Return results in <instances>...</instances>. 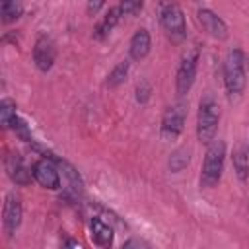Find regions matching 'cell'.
Here are the masks:
<instances>
[{
	"mask_svg": "<svg viewBox=\"0 0 249 249\" xmlns=\"http://www.w3.org/2000/svg\"><path fill=\"white\" fill-rule=\"evenodd\" d=\"M222 74H224V88L230 99H235L243 93L245 84H247V54L239 47H231L222 64Z\"/></svg>",
	"mask_w": 249,
	"mask_h": 249,
	"instance_id": "6da1fadb",
	"label": "cell"
},
{
	"mask_svg": "<svg viewBox=\"0 0 249 249\" xmlns=\"http://www.w3.org/2000/svg\"><path fill=\"white\" fill-rule=\"evenodd\" d=\"M220 103L212 93H206L198 103V115H196V138L202 144H210L216 138L218 124H220Z\"/></svg>",
	"mask_w": 249,
	"mask_h": 249,
	"instance_id": "7a4b0ae2",
	"label": "cell"
},
{
	"mask_svg": "<svg viewBox=\"0 0 249 249\" xmlns=\"http://www.w3.org/2000/svg\"><path fill=\"white\" fill-rule=\"evenodd\" d=\"M226 161V142L220 138H214L210 144H206V154L200 169V187L202 189H214L224 171Z\"/></svg>",
	"mask_w": 249,
	"mask_h": 249,
	"instance_id": "3957f363",
	"label": "cell"
},
{
	"mask_svg": "<svg viewBox=\"0 0 249 249\" xmlns=\"http://www.w3.org/2000/svg\"><path fill=\"white\" fill-rule=\"evenodd\" d=\"M158 19L165 31V35L173 43H181L187 39V21L183 8L175 0H160L158 2Z\"/></svg>",
	"mask_w": 249,
	"mask_h": 249,
	"instance_id": "277c9868",
	"label": "cell"
},
{
	"mask_svg": "<svg viewBox=\"0 0 249 249\" xmlns=\"http://www.w3.org/2000/svg\"><path fill=\"white\" fill-rule=\"evenodd\" d=\"M198 60H200L198 47H193L183 54V58L177 66V72H175V93H177L179 99H183L191 91V88L195 84V78H196Z\"/></svg>",
	"mask_w": 249,
	"mask_h": 249,
	"instance_id": "5b68a950",
	"label": "cell"
},
{
	"mask_svg": "<svg viewBox=\"0 0 249 249\" xmlns=\"http://www.w3.org/2000/svg\"><path fill=\"white\" fill-rule=\"evenodd\" d=\"M187 113H189V103L185 99H179L175 103H171L163 117H161V124H160V136L161 140H175L179 138V134L185 128V121H187Z\"/></svg>",
	"mask_w": 249,
	"mask_h": 249,
	"instance_id": "8992f818",
	"label": "cell"
},
{
	"mask_svg": "<svg viewBox=\"0 0 249 249\" xmlns=\"http://www.w3.org/2000/svg\"><path fill=\"white\" fill-rule=\"evenodd\" d=\"M31 173H33V179L43 187V189H49V191H58L60 185H62V179H60V165L56 163L54 156L53 154H47L45 152V158L37 160L31 167Z\"/></svg>",
	"mask_w": 249,
	"mask_h": 249,
	"instance_id": "52a82bcc",
	"label": "cell"
},
{
	"mask_svg": "<svg viewBox=\"0 0 249 249\" xmlns=\"http://www.w3.org/2000/svg\"><path fill=\"white\" fill-rule=\"evenodd\" d=\"M23 218V206L21 198L16 193H8L4 196V208H2V228L6 237H14Z\"/></svg>",
	"mask_w": 249,
	"mask_h": 249,
	"instance_id": "ba28073f",
	"label": "cell"
},
{
	"mask_svg": "<svg viewBox=\"0 0 249 249\" xmlns=\"http://www.w3.org/2000/svg\"><path fill=\"white\" fill-rule=\"evenodd\" d=\"M31 58H33V64L37 66V70L41 72H49L56 60V47H54V41L47 35H39L35 39V45H33V51H31Z\"/></svg>",
	"mask_w": 249,
	"mask_h": 249,
	"instance_id": "9c48e42d",
	"label": "cell"
},
{
	"mask_svg": "<svg viewBox=\"0 0 249 249\" xmlns=\"http://www.w3.org/2000/svg\"><path fill=\"white\" fill-rule=\"evenodd\" d=\"M196 19H198L200 27H202L212 39H216V41H226V39H228V35H230L228 23H226L216 12H212V10H208V8H200V10L196 12Z\"/></svg>",
	"mask_w": 249,
	"mask_h": 249,
	"instance_id": "30bf717a",
	"label": "cell"
},
{
	"mask_svg": "<svg viewBox=\"0 0 249 249\" xmlns=\"http://www.w3.org/2000/svg\"><path fill=\"white\" fill-rule=\"evenodd\" d=\"M4 167H6V173H8L12 183H16V185H29L31 183L33 173L27 169V165L23 163V158L19 154H8L4 160Z\"/></svg>",
	"mask_w": 249,
	"mask_h": 249,
	"instance_id": "8fae6325",
	"label": "cell"
},
{
	"mask_svg": "<svg viewBox=\"0 0 249 249\" xmlns=\"http://www.w3.org/2000/svg\"><path fill=\"white\" fill-rule=\"evenodd\" d=\"M150 49H152V37H150V31L146 27H138L130 41H128V54H130V60H144L148 54H150Z\"/></svg>",
	"mask_w": 249,
	"mask_h": 249,
	"instance_id": "7c38bea8",
	"label": "cell"
},
{
	"mask_svg": "<svg viewBox=\"0 0 249 249\" xmlns=\"http://www.w3.org/2000/svg\"><path fill=\"white\" fill-rule=\"evenodd\" d=\"M89 230H91V239H93L95 245H99V247H111L113 245V235L115 233H113V228L107 222L93 216L89 220Z\"/></svg>",
	"mask_w": 249,
	"mask_h": 249,
	"instance_id": "4fadbf2b",
	"label": "cell"
},
{
	"mask_svg": "<svg viewBox=\"0 0 249 249\" xmlns=\"http://www.w3.org/2000/svg\"><path fill=\"white\" fill-rule=\"evenodd\" d=\"M121 16H123V12H121V8L119 6H115V8H109V12L101 18V21L95 25V29H93V37L95 39H99V41H103L115 27H117V23H119V19H121Z\"/></svg>",
	"mask_w": 249,
	"mask_h": 249,
	"instance_id": "5bb4252c",
	"label": "cell"
},
{
	"mask_svg": "<svg viewBox=\"0 0 249 249\" xmlns=\"http://www.w3.org/2000/svg\"><path fill=\"white\" fill-rule=\"evenodd\" d=\"M233 169H235V175L241 183H245L249 179V146H237L233 150Z\"/></svg>",
	"mask_w": 249,
	"mask_h": 249,
	"instance_id": "9a60e30c",
	"label": "cell"
},
{
	"mask_svg": "<svg viewBox=\"0 0 249 249\" xmlns=\"http://www.w3.org/2000/svg\"><path fill=\"white\" fill-rule=\"evenodd\" d=\"M23 14V0H0V16L4 23L19 19Z\"/></svg>",
	"mask_w": 249,
	"mask_h": 249,
	"instance_id": "2e32d148",
	"label": "cell"
},
{
	"mask_svg": "<svg viewBox=\"0 0 249 249\" xmlns=\"http://www.w3.org/2000/svg\"><path fill=\"white\" fill-rule=\"evenodd\" d=\"M189 161H191V150L189 148H177L169 154L167 167H169L171 173H179L189 165Z\"/></svg>",
	"mask_w": 249,
	"mask_h": 249,
	"instance_id": "e0dca14e",
	"label": "cell"
},
{
	"mask_svg": "<svg viewBox=\"0 0 249 249\" xmlns=\"http://www.w3.org/2000/svg\"><path fill=\"white\" fill-rule=\"evenodd\" d=\"M128 70H130V60H128V58L117 62V64L113 66V70L107 74V80H105L107 88H117V86H121V84L126 80Z\"/></svg>",
	"mask_w": 249,
	"mask_h": 249,
	"instance_id": "ac0fdd59",
	"label": "cell"
},
{
	"mask_svg": "<svg viewBox=\"0 0 249 249\" xmlns=\"http://www.w3.org/2000/svg\"><path fill=\"white\" fill-rule=\"evenodd\" d=\"M18 113H16V101L10 97H4L0 101V123L4 128H12V123L16 121Z\"/></svg>",
	"mask_w": 249,
	"mask_h": 249,
	"instance_id": "d6986e66",
	"label": "cell"
},
{
	"mask_svg": "<svg viewBox=\"0 0 249 249\" xmlns=\"http://www.w3.org/2000/svg\"><path fill=\"white\" fill-rule=\"evenodd\" d=\"M144 6V0H119V8L123 16H136Z\"/></svg>",
	"mask_w": 249,
	"mask_h": 249,
	"instance_id": "ffe728a7",
	"label": "cell"
},
{
	"mask_svg": "<svg viewBox=\"0 0 249 249\" xmlns=\"http://www.w3.org/2000/svg\"><path fill=\"white\" fill-rule=\"evenodd\" d=\"M150 95H152V84L148 80H140L136 84V101L144 105L150 99Z\"/></svg>",
	"mask_w": 249,
	"mask_h": 249,
	"instance_id": "44dd1931",
	"label": "cell"
},
{
	"mask_svg": "<svg viewBox=\"0 0 249 249\" xmlns=\"http://www.w3.org/2000/svg\"><path fill=\"white\" fill-rule=\"evenodd\" d=\"M107 0H86V12L88 16H97L99 10L105 6Z\"/></svg>",
	"mask_w": 249,
	"mask_h": 249,
	"instance_id": "7402d4cb",
	"label": "cell"
}]
</instances>
